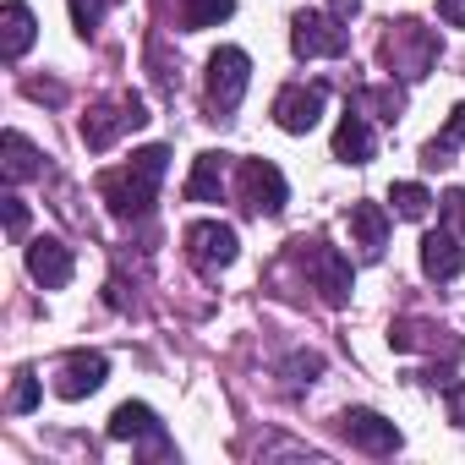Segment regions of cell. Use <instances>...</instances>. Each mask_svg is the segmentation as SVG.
<instances>
[{
    "label": "cell",
    "instance_id": "obj_1",
    "mask_svg": "<svg viewBox=\"0 0 465 465\" xmlns=\"http://www.w3.org/2000/svg\"><path fill=\"white\" fill-rule=\"evenodd\" d=\"M164 159H170V148H143V153H132L121 170H104V175H99V192H104V203H110L115 219H143V213L159 203Z\"/></svg>",
    "mask_w": 465,
    "mask_h": 465
},
{
    "label": "cell",
    "instance_id": "obj_2",
    "mask_svg": "<svg viewBox=\"0 0 465 465\" xmlns=\"http://www.w3.org/2000/svg\"><path fill=\"white\" fill-rule=\"evenodd\" d=\"M432 61H438V34L432 28H421V23H389V34H383V66L394 72V77H405V83H416V77H427L432 72Z\"/></svg>",
    "mask_w": 465,
    "mask_h": 465
},
{
    "label": "cell",
    "instance_id": "obj_3",
    "mask_svg": "<svg viewBox=\"0 0 465 465\" xmlns=\"http://www.w3.org/2000/svg\"><path fill=\"white\" fill-rule=\"evenodd\" d=\"M291 50L302 61H340L351 50V34L334 12H296L291 23Z\"/></svg>",
    "mask_w": 465,
    "mask_h": 465
},
{
    "label": "cell",
    "instance_id": "obj_4",
    "mask_svg": "<svg viewBox=\"0 0 465 465\" xmlns=\"http://www.w3.org/2000/svg\"><path fill=\"white\" fill-rule=\"evenodd\" d=\"M181 242H186V258H192L197 274H219V269L236 263V252H242L236 230L219 224V219H197V224H186V230H181Z\"/></svg>",
    "mask_w": 465,
    "mask_h": 465
},
{
    "label": "cell",
    "instance_id": "obj_5",
    "mask_svg": "<svg viewBox=\"0 0 465 465\" xmlns=\"http://www.w3.org/2000/svg\"><path fill=\"white\" fill-rule=\"evenodd\" d=\"M236 192H242V208H247V213H269V219L285 213V197H291L280 164H269V159H242V170H236Z\"/></svg>",
    "mask_w": 465,
    "mask_h": 465
},
{
    "label": "cell",
    "instance_id": "obj_6",
    "mask_svg": "<svg viewBox=\"0 0 465 465\" xmlns=\"http://www.w3.org/2000/svg\"><path fill=\"white\" fill-rule=\"evenodd\" d=\"M302 263H307V280L312 291L329 302V307H345L351 302V258L329 242H302Z\"/></svg>",
    "mask_w": 465,
    "mask_h": 465
},
{
    "label": "cell",
    "instance_id": "obj_7",
    "mask_svg": "<svg viewBox=\"0 0 465 465\" xmlns=\"http://www.w3.org/2000/svg\"><path fill=\"white\" fill-rule=\"evenodd\" d=\"M247 83H252V61H247V50L224 45V50L208 55V104H213V110H236L242 94H247Z\"/></svg>",
    "mask_w": 465,
    "mask_h": 465
},
{
    "label": "cell",
    "instance_id": "obj_8",
    "mask_svg": "<svg viewBox=\"0 0 465 465\" xmlns=\"http://www.w3.org/2000/svg\"><path fill=\"white\" fill-rule=\"evenodd\" d=\"M137 126H148V110H143V99L121 94V99H104V104L83 121V143H88V148H110L121 132H137Z\"/></svg>",
    "mask_w": 465,
    "mask_h": 465
},
{
    "label": "cell",
    "instance_id": "obj_9",
    "mask_svg": "<svg viewBox=\"0 0 465 465\" xmlns=\"http://www.w3.org/2000/svg\"><path fill=\"white\" fill-rule=\"evenodd\" d=\"M110 438H115V443H143V454H175V443L164 438L159 416H153L148 405H137V400L115 405V416H110Z\"/></svg>",
    "mask_w": 465,
    "mask_h": 465
},
{
    "label": "cell",
    "instance_id": "obj_10",
    "mask_svg": "<svg viewBox=\"0 0 465 465\" xmlns=\"http://www.w3.org/2000/svg\"><path fill=\"white\" fill-rule=\"evenodd\" d=\"M323 88L318 83H291V88H280V99H274V121H280V132H291V137H307L318 121H323Z\"/></svg>",
    "mask_w": 465,
    "mask_h": 465
},
{
    "label": "cell",
    "instance_id": "obj_11",
    "mask_svg": "<svg viewBox=\"0 0 465 465\" xmlns=\"http://www.w3.org/2000/svg\"><path fill=\"white\" fill-rule=\"evenodd\" d=\"M340 427H345V438L361 449V454H394L400 449V427L389 421V416H378V411H367V405H351L345 416H340Z\"/></svg>",
    "mask_w": 465,
    "mask_h": 465
},
{
    "label": "cell",
    "instance_id": "obj_12",
    "mask_svg": "<svg viewBox=\"0 0 465 465\" xmlns=\"http://www.w3.org/2000/svg\"><path fill=\"white\" fill-rule=\"evenodd\" d=\"M104 378H110V361L99 351H72L61 361V372H55V394L61 400H83V394L104 389Z\"/></svg>",
    "mask_w": 465,
    "mask_h": 465
},
{
    "label": "cell",
    "instance_id": "obj_13",
    "mask_svg": "<svg viewBox=\"0 0 465 465\" xmlns=\"http://www.w3.org/2000/svg\"><path fill=\"white\" fill-rule=\"evenodd\" d=\"M460 269H465V242L454 236L449 224L427 230V236H421V274H427V280H438V285H449Z\"/></svg>",
    "mask_w": 465,
    "mask_h": 465
},
{
    "label": "cell",
    "instance_id": "obj_14",
    "mask_svg": "<svg viewBox=\"0 0 465 465\" xmlns=\"http://www.w3.org/2000/svg\"><path fill=\"white\" fill-rule=\"evenodd\" d=\"M28 274L45 285V291H61L72 280V247H61L55 236H34L28 242Z\"/></svg>",
    "mask_w": 465,
    "mask_h": 465
},
{
    "label": "cell",
    "instance_id": "obj_15",
    "mask_svg": "<svg viewBox=\"0 0 465 465\" xmlns=\"http://www.w3.org/2000/svg\"><path fill=\"white\" fill-rule=\"evenodd\" d=\"M378 153V137H372V126H367V110H345L340 115V126H334V159H345V164H367Z\"/></svg>",
    "mask_w": 465,
    "mask_h": 465
},
{
    "label": "cell",
    "instance_id": "obj_16",
    "mask_svg": "<svg viewBox=\"0 0 465 465\" xmlns=\"http://www.w3.org/2000/svg\"><path fill=\"white\" fill-rule=\"evenodd\" d=\"M351 242L361 258H383L389 247V208L383 203H356L351 208Z\"/></svg>",
    "mask_w": 465,
    "mask_h": 465
},
{
    "label": "cell",
    "instance_id": "obj_17",
    "mask_svg": "<svg viewBox=\"0 0 465 465\" xmlns=\"http://www.w3.org/2000/svg\"><path fill=\"white\" fill-rule=\"evenodd\" d=\"M389 345L394 351H460L454 340H449V329H438V323H427V318H400V323H389Z\"/></svg>",
    "mask_w": 465,
    "mask_h": 465
},
{
    "label": "cell",
    "instance_id": "obj_18",
    "mask_svg": "<svg viewBox=\"0 0 465 465\" xmlns=\"http://www.w3.org/2000/svg\"><path fill=\"white\" fill-rule=\"evenodd\" d=\"M34 12L23 6V0H12V6L6 12H0V55H6V61H23L28 50H34Z\"/></svg>",
    "mask_w": 465,
    "mask_h": 465
},
{
    "label": "cell",
    "instance_id": "obj_19",
    "mask_svg": "<svg viewBox=\"0 0 465 465\" xmlns=\"http://www.w3.org/2000/svg\"><path fill=\"white\" fill-rule=\"evenodd\" d=\"M224 192V153H197L192 175H186V197L192 203H219Z\"/></svg>",
    "mask_w": 465,
    "mask_h": 465
},
{
    "label": "cell",
    "instance_id": "obj_20",
    "mask_svg": "<svg viewBox=\"0 0 465 465\" xmlns=\"http://www.w3.org/2000/svg\"><path fill=\"white\" fill-rule=\"evenodd\" d=\"M0 153H6V181H12V186L39 175V148H34L23 132H6V137H0Z\"/></svg>",
    "mask_w": 465,
    "mask_h": 465
},
{
    "label": "cell",
    "instance_id": "obj_21",
    "mask_svg": "<svg viewBox=\"0 0 465 465\" xmlns=\"http://www.w3.org/2000/svg\"><path fill=\"white\" fill-rule=\"evenodd\" d=\"M454 148H465V104L449 110V126H443V137H432V143L421 148V164H427V170H443Z\"/></svg>",
    "mask_w": 465,
    "mask_h": 465
},
{
    "label": "cell",
    "instance_id": "obj_22",
    "mask_svg": "<svg viewBox=\"0 0 465 465\" xmlns=\"http://www.w3.org/2000/svg\"><path fill=\"white\" fill-rule=\"evenodd\" d=\"M230 12H236V0H181V28L203 34V28H219Z\"/></svg>",
    "mask_w": 465,
    "mask_h": 465
},
{
    "label": "cell",
    "instance_id": "obj_23",
    "mask_svg": "<svg viewBox=\"0 0 465 465\" xmlns=\"http://www.w3.org/2000/svg\"><path fill=\"white\" fill-rule=\"evenodd\" d=\"M389 203H394L400 219H421V213L432 208V192H427L421 181H394V186H389Z\"/></svg>",
    "mask_w": 465,
    "mask_h": 465
},
{
    "label": "cell",
    "instance_id": "obj_24",
    "mask_svg": "<svg viewBox=\"0 0 465 465\" xmlns=\"http://www.w3.org/2000/svg\"><path fill=\"white\" fill-rule=\"evenodd\" d=\"M6 405H12L17 416H23V411H34V405H39V378H34V372H17V383H12V400H6Z\"/></svg>",
    "mask_w": 465,
    "mask_h": 465
},
{
    "label": "cell",
    "instance_id": "obj_25",
    "mask_svg": "<svg viewBox=\"0 0 465 465\" xmlns=\"http://www.w3.org/2000/svg\"><path fill=\"white\" fill-rule=\"evenodd\" d=\"M99 17H104V0H72V23H77V34H94Z\"/></svg>",
    "mask_w": 465,
    "mask_h": 465
},
{
    "label": "cell",
    "instance_id": "obj_26",
    "mask_svg": "<svg viewBox=\"0 0 465 465\" xmlns=\"http://www.w3.org/2000/svg\"><path fill=\"white\" fill-rule=\"evenodd\" d=\"M443 219L454 224V236L465 242V192H443Z\"/></svg>",
    "mask_w": 465,
    "mask_h": 465
},
{
    "label": "cell",
    "instance_id": "obj_27",
    "mask_svg": "<svg viewBox=\"0 0 465 465\" xmlns=\"http://www.w3.org/2000/svg\"><path fill=\"white\" fill-rule=\"evenodd\" d=\"M23 230H28V203H23V197H6V236L17 242Z\"/></svg>",
    "mask_w": 465,
    "mask_h": 465
},
{
    "label": "cell",
    "instance_id": "obj_28",
    "mask_svg": "<svg viewBox=\"0 0 465 465\" xmlns=\"http://www.w3.org/2000/svg\"><path fill=\"white\" fill-rule=\"evenodd\" d=\"M438 17L449 28H465V0H438Z\"/></svg>",
    "mask_w": 465,
    "mask_h": 465
},
{
    "label": "cell",
    "instance_id": "obj_29",
    "mask_svg": "<svg viewBox=\"0 0 465 465\" xmlns=\"http://www.w3.org/2000/svg\"><path fill=\"white\" fill-rule=\"evenodd\" d=\"M329 12H334V17H340V23H351V17H356V12H361V0H329Z\"/></svg>",
    "mask_w": 465,
    "mask_h": 465
}]
</instances>
